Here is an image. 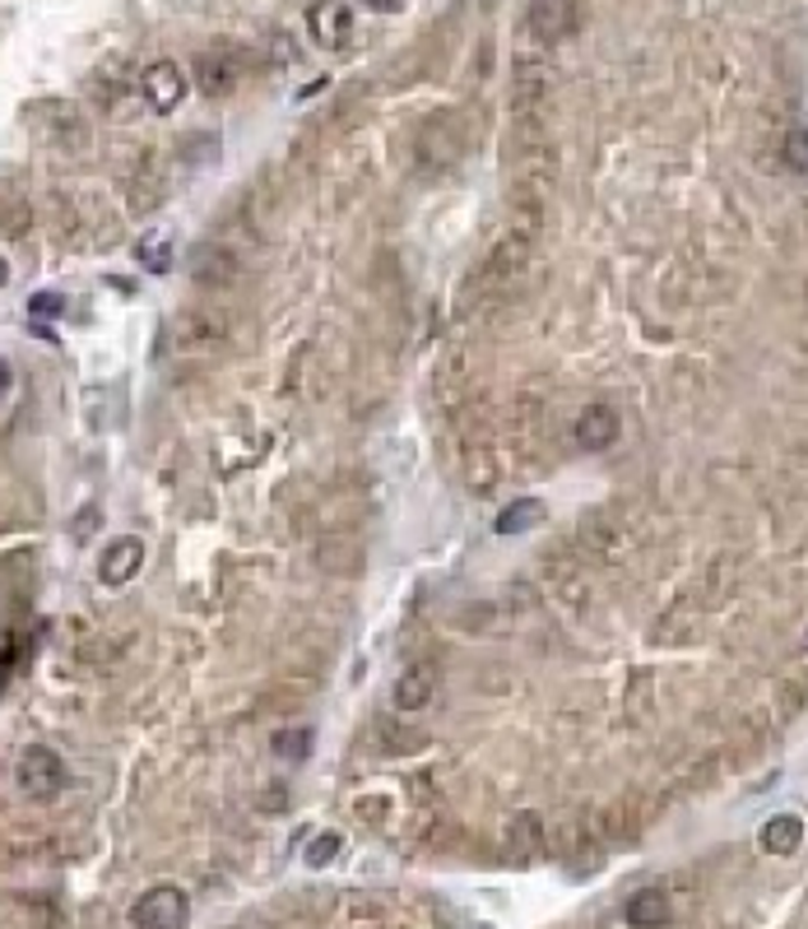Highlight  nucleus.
Wrapping results in <instances>:
<instances>
[{
	"instance_id": "4468645a",
	"label": "nucleus",
	"mask_w": 808,
	"mask_h": 929,
	"mask_svg": "<svg viewBox=\"0 0 808 929\" xmlns=\"http://www.w3.org/2000/svg\"><path fill=\"white\" fill-rule=\"evenodd\" d=\"M135 261H140L149 274H167L177 265V247H172L167 233H149V237H140V247H135Z\"/></svg>"
},
{
	"instance_id": "423d86ee",
	"label": "nucleus",
	"mask_w": 808,
	"mask_h": 929,
	"mask_svg": "<svg viewBox=\"0 0 808 929\" xmlns=\"http://www.w3.org/2000/svg\"><path fill=\"white\" fill-rule=\"evenodd\" d=\"M307 33H312L316 47L339 51L344 42H349V33H353V10H349V0H316V5L307 10Z\"/></svg>"
},
{
	"instance_id": "20e7f679",
	"label": "nucleus",
	"mask_w": 808,
	"mask_h": 929,
	"mask_svg": "<svg viewBox=\"0 0 808 929\" xmlns=\"http://www.w3.org/2000/svg\"><path fill=\"white\" fill-rule=\"evenodd\" d=\"M140 94H145V102H149V108L159 112V116L177 112L182 98H186V75H182V65H177V61H153V65H145Z\"/></svg>"
},
{
	"instance_id": "a211bd4d",
	"label": "nucleus",
	"mask_w": 808,
	"mask_h": 929,
	"mask_svg": "<svg viewBox=\"0 0 808 929\" xmlns=\"http://www.w3.org/2000/svg\"><path fill=\"white\" fill-rule=\"evenodd\" d=\"M781 159H785V168H790V172H808V126H799V131H790V135H785Z\"/></svg>"
},
{
	"instance_id": "6e6552de",
	"label": "nucleus",
	"mask_w": 808,
	"mask_h": 929,
	"mask_svg": "<svg viewBox=\"0 0 808 929\" xmlns=\"http://www.w3.org/2000/svg\"><path fill=\"white\" fill-rule=\"evenodd\" d=\"M237 79H243V71H237L233 51H200L196 57V89L204 98H228Z\"/></svg>"
},
{
	"instance_id": "6ab92c4d",
	"label": "nucleus",
	"mask_w": 808,
	"mask_h": 929,
	"mask_svg": "<svg viewBox=\"0 0 808 929\" xmlns=\"http://www.w3.org/2000/svg\"><path fill=\"white\" fill-rule=\"evenodd\" d=\"M28 312L51 321V317H61V312H65V298H61V294H33V298H28Z\"/></svg>"
},
{
	"instance_id": "412c9836",
	"label": "nucleus",
	"mask_w": 808,
	"mask_h": 929,
	"mask_svg": "<svg viewBox=\"0 0 808 929\" xmlns=\"http://www.w3.org/2000/svg\"><path fill=\"white\" fill-rule=\"evenodd\" d=\"M358 5H368V10H395V0H358Z\"/></svg>"
},
{
	"instance_id": "f3484780",
	"label": "nucleus",
	"mask_w": 808,
	"mask_h": 929,
	"mask_svg": "<svg viewBox=\"0 0 808 929\" xmlns=\"http://www.w3.org/2000/svg\"><path fill=\"white\" fill-rule=\"evenodd\" d=\"M535 846H539V814H521V818L511 822V851L515 855H521V851L530 855Z\"/></svg>"
},
{
	"instance_id": "f257e3e1",
	"label": "nucleus",
	"mask_w": 808,
	"mask_h": 929,
	"mask_svg": "<svg viewBox=\"0 0 808 929\" xmlns=\"http://www.w3.org/2000/svg\"><path fill=\"white\" fill-rule=\"evenodd\" d=\"M14 781H20V790L28 800H57L61 790H65V763H61V753L57 748H47V744H33L20 753V763H14Z\"/></svg>"
},
{
	"instance_id": "1a4fd4ad",
	"label": "nucleus",
	"mask_w": 808,
	"mask_h": 929,
	"mask_svg": "<svg viewBox=\"0 0 808 929\" xmlns=\"http://www.w3.org/2000/svg\"><path fill=\"white\" fill-rule=\"evenodd\" d=\"M433 693H437V669L433 665H414V669H405V674L395 679L390 702H395V711H423L427 702H433Z\"/></svg>"
},
{
	"instance_id": "f8f14e48",
	"label": "nucleus",
	"mask_w": 808,
	"mask_h": 929,
	"mask_svg": "<svg viewBox=\"0 0 808 929\" xmlns=\"http://www.w3.org/2000/svg\"><path fill=\"white\" fill-rule=\"evenodd\" d=\"M758 841H762L767 855H795L799 841H804V822L795 814H776V818L762 822V837Z\"/></svg>"
},
{
	"instance_id": "0eeeda50",
	"label": "nucleus",
	"mask_w": 808,
	"mask_h": 929,
	"mask_svg": "<svg viewBox=\"0 0 808 929\" xmlns=\"http://www.w3.org/2000/svg\"><path fill=\"white\" fill-rule=\"evenodd\" d=\"M140 567H145V540L140 535H122V540H112L108 548H102L98 581L102 586H126V581H135Z\"/></svg>"
},
{
	"instance_id": "4be33fe9",
	"label": "nucleus",
	"mask_w": 808,
	"mask_h": 929,
	"mask_svg": "<svg viewBox=\"0 0 808 929\" xmlns=\"http://www.w3.org/2000/svg\"><path fill=\"white\" fill-rule=\"evenodd\" d=\"M5 280H10V265H5V256H0V288H5Z\"/></svg>"
},
{
	"instance_id": "dca6fc26",
	"label": "nucleus",
	"mask_w": 808,
	"mask_h": 929,
	"mask_svg": "<svg viewBox=\"0 0 808 929\" xmlns=\"http://www.w3.org/2000/svg\"><path fill=\"white\" fill-rule=\"evenodd\" d=\"M339 851H344V837H339V832H316L312 846H307V865H312V869H325Z\"/></svg>"
},
{
	"instance_id": "39448f33",
	"label": "nucleus",
	"mask_w": 808,
	"mask_h": 929,
	"mask_svg": "<svg viewBox=\"0 0 808 929\" xmlns=\"http://www.w3.org/2000/svg\"><path fill=\"white\" fill-rule=\"evenodd\" d=\"M572 433H576V446H581V451H609V446L618 442V433H623V419H618V409H613L609 400H591V405L576 414Z\"/></svg>"
},
{
	"instance_id": "9b49d317",
	"label": "nucleus",
	"mask_w": 808,
	"mask_h": 929,
	"mask_svg": "<svg viewBox=\"0 0 808 929\" xmlns=\"http://www.w3.org/2000/svg\"><path fill=\"white\" fill-rule=\"evenodd\" d=\"M623 916H627L632 929H664L669 916H674V906H669V892L664 888H642V892H632V897H627Z\"/></svg>"
},
{
	"instance_id": "f03ea898",
	"label": "nucleus",
	"mask_w": 808,
	"mask_h": 929,
	"mask_svg": "<svg viewBox=\"0 0 808 929\" xmlns=\"http://www.w3.org/2000/svg\"><path fill=\"white\" fill-rule=\"evenodd\" d=\"M191 920V897L177 883H159L135 897L130 906V925L135 929H186Z\"/></svg>"
},
{
	"instance_id": "aec40b11",
	"label": "nucleus",
	"mask_w": 808,
	"mask_h": 929,
	"mask_svg": "<svg viewBox=\"0 0 808 929\" xmlns=\"http://www.w3.org/2000/svg\"><path fill=\"white\" fill-rule=\"evenodd\" d=\"M10 386H14V372H10L5 358H0V395H10Z\"/></svg>"
},
{
	"instance_id": "9d476101",
	"label": "nucleus",
	"mask_w": 808,
	"mask_h": 929,
	"mask_svg": "<svg viewBox=\"0 0 808 929\" xmlns=\"http://www.w3.org/2000/svg\"><path fill=\"white\" fill-rule=\"evenodd\" d=\"M237 274H243V265H237V256L228 247H219V243H200L191 251V280L196 284H233Z\"/></svg>"
},
{
	"instance_id": "2eb2a0df",
	"label": "nucleus",
	"mask_w": 808,
	"mask_h": 929,
	"mask_svg": "<svg viewBox=\"0 0 808 929\" xmlns=\"http://www.w3.org/2000/svg\"><path fill=\"white\" fill-rule=\"evenodd\" d=\"M312 730L307 726H284V730H274L270 739V748H274V758H284V763H302L307 753H312Z\"/></svg>"
},
{
	"instance_id": "ddd939ff",
	"label": "nucleus",
	"mask_w": 808,
	"mask_h": 929,
	"mask_svg": "<svg viewBox=\"0 0 808 929\" xmlns=\"http://www.w3.org/2000/svg\"><path fill=\"white\" fill-rule=\"evenodd\" d=\"M544 516H548V507L539 503V497H521V503H511V507H502L497 511V535H525V530H535V525H544Z\"/></svg>"
},
{
	"instance_id": "7ed1b4c3",
	"label": "nucleus",
	"mask_w": 808,
	"mask_h": 929,
	"mask_svg": "<svg viewBox=\"0 0 808 929\" xmlns=\"http://www.w3.org/2000/svg\"><path fill=\"white\" fill-rule=\"evenodd\" d=\"M581 28V5L576 0H535L530 5V38L544 47H558L567 38H576Z\"/></svg>"
}]
</instances>
